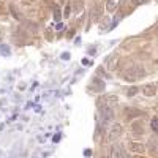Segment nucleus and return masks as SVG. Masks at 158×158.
Listing matches in <instances>:
<instances>
[{
	"label": "nucleus",
	"instance_id": "ddd939ff",
	"mask_svg": "<svg viewBox=\"0 0 158 158\" xmlns=\"http://www.w3.org/2000/svg\"><path fill=\"white\" fill-rule=\"evenodd\" d=\"M117 62H118V57H117V56H112V59H109V60H108L109 70H115V67H117Z\"/></svg>",
	"mask_w": 158,
	"mask_h": 158
},
{
	"label": "nucleus",
	"instance_id": "9d476101",
	"mask_svg": "<svg viewBox=\"0 0 158 158\" xmlns=\"http://www.w3.org/2000/svg\"><path fill=\"white\" fill-rule=\"evenodd\" d=\"M10 11H11V15H13V18H15V19H18V21H22L24 19L22 13L19 11V8L16 5H10Z\"/></svg>",
	"mask_w": 158,
	"mask_h": 158
},
{
	"label": "nucleus",
	"instance_id": "0eeeda50",
	"mask_svg": "<svg viewBox=\"0 0 158 158\" xmlns=\"http://www.w3.org/2000/svg\"><path fill=\"white\" fill-rule=\"evenodd\" d=\"M142 94L146 95V97H153L156 95V87L153 84H146V85H142Z\"/></svg>",
	"mask_w": 158,
	"mask_h": 158
},
{
	"label": "nucleus",
	"instance_id": "f03ea898",
	"mask_svg": "<svg viewBox=\"0 0 158 158\" xmlns=\"http://www.w3.org/2000/svg\"><path fill=\"white\" fill-rule=\"evenodd\" d=\"M98 112H100V117H101L103 122H109V120H112V118H114V111L109 106L98 104Z\"/></svg>",
	"mask_w": 158,
	"mask_h": 158
},
{
	"label": "nucleus",
	"instance_id": "f257e3e1",
	"mask_svg": "<svg viewBox=\"0 0 158 158\" xmlns=\"http://www.w3.org/2000/svg\"><path fill=\"white\" fill-rule=\"evenodd\" d=\"M144 74H146V71H144V68L141 67V65H133V67L127 68L122 73V77L128 82H135V81H138V79L144 77Z\"/></svg>",
	"mask_w": 158,
	"mask_h": 158
},
{
	"label": "nucleus",
	"instance_id": "20e7f679",
	"mask_svg": "<svg viewBox=\"0 0 158 158\" xmlns=\"http://www.w3.org/2000/svg\"><path fill=\"white\" fill-rule=\"evenodd\" d=\"M128 149H130L131 152H135V153H144V152H146V147H144V144L136 142V141H131V142L128 144Z\"/></svg>",
	"mask_w": 158,
	"mask_h": 158
},
{
	"label": "nucleus",
	"instance_id": "6e6552de",
	"mask_svg": "<svg viewBox=\"0 0 158 158\" xmlns=\"http://www.w3.org/2000/svg\"><path fill=\"white\" fill-rule=\"evenodd\" d=\"M125 156V153L122 152L120 147H117V146H112L111 150H109V158H122Z\"/></svg>",
	"mask_w": 158,
	"mask_h": 158
},
{
	"label": "nucleus",
	"instance_id": "f8f14e48",
	"mask_svg": "<svg viewBox=\"0 0 158 158\" xmlns=\"http://www.w3.org/2000/svg\"><path fill=\"white\" fill-rule=\"evenodd\" d=\"M71 6H73V11H74V13H79V11H82L84 2H82V0H73Z\"/></svg>",
	"mask_w": 158,
	"mask_h": 158
},
{
	"label": "nucleus",
	"instance_id": "2eb2a0df",
	"mask_svg": "<svg viewBox=\"0 0 158 158\" xmlns=\"http://www.w3.org/2000/svg\"><path fill=\"white\" fill-rule=\"evenodd\" d=\"M138 90H139L138 87H130V89L127 90V95H128V97H135V95L138 94Z\"/></svg>",
	"mask_w": 158,
	"mask_h": 158
},
{
	"label": "nucleus",
	"instance_id": "dca6fc26",
	"mask_svg": "<svg viewBox=\"0 0 158 158\" xmlns=\"http://www.w3.org/2000/svg\"><path fill=\"white\" fill-rule=\"evenodd\" d=\"M146 2H149V0H131V3H133V5H142Z\"/></svg>",
	"mask_w": 158,
	"mask_h": 158
},
{
	"label": "nucleus",
	"instance_id": "7ed1b4c3",
	"mask_svg": "<svg viewBox=\"0 0 158 158\" xmlns=\"http://www.w3.org/2000/svg\"><path fill=\"white\" fill-rule=\"evenodd\" d=\"M122 133H123V128H122V125H120V123H114V125L111 127V130H109L108 139H109V141H117L118 138L122 136Z\"/></svg>",
	"mask_w": 158,
	"mask_h": 158
},
{
	"label": "nucleus",
	"instance_id": "4468645a",
	"mask_svg": "<svg viewBox=\"0 0 158 158\" xmlns=\"http://www.w3.org/2000/svg\"><path fill=\"white\" fill-rule=\"evenodd\" d=\"M150 127H152V130L155 131V133H158V117H153V118H152Z\"/></svg>",
	"mask_w": 158,
	"mask_h": 158
},
{
	"label": "nucleus",
	"instance_id": "423d86ee",
	"mask_svg": "<svg viewBox=\"0 0 158 158\" xmlns=\"http://www.w3.org/2000/svg\"><path fill=\"white\" fill-rule=\"evenodd\" d=\"M117 97H101L100 98V104H104V106H109V108H112L114 104H117Z\"/></svg>",
	"mask_w": 158,
	"mask_h": 158
},
{
	"label": "nucleus",
	"instance_id": "9b49d317",
	"mask_svg": "<svg viewBox=\"0 0 158 158\" xmlns=\"http://www.w3.org/2000/svg\"><path fill=\"white\" fill-rule=\"evenodd\" d=\"M131 130H133V133L138 135V136H141L144 133V128H142V123L141 122H135L133 125H131Z\"/></svg>",
	"mask_w": 158,
	"mask_h": 158
},
{
	"label": "nucleus",
	"instance_id": "1a4fd4ad",
	"mask_svg": "<svg viewBox=\"0 0 158 158\" xmlns=\"http://www.w3.org/2000/svg\"><path fill=\"white\" fill-rule=\"evenodd\" d=\"M120 2H122V0H108V2H106V10H108L109 13H114V11L118 8Z\"/></svg>",
	"mask_w": 158,
	"mask_h": 158
},
{
	"label": "nucleus",
	"instance_id": "f3484780",
	"mask_svg": "<svg viewBox=\"0 0 158 158\" xmlns=\"http://www.w3.org/2000/svg\"><path fill=\"white\" fill-rule=\"evenodd\" d=\"M5 11H6V6H5V3L2 2V0H0V15H3Z\"/></svg>",
	"mask_w": 158,
	"mask_h": 158
},
{
	"label": "nucleus",
	"instance_id": "39448f33",
	"mask_svg": "<svg viewBox=\"0 0 158 158\" xmlns=\"http://www.w3.org/2000/svg\"><path fill=\"white\" fill-rule=\"evenodd\" d=\"M101 13H103L101 5H95L94 10H92V13H90V19L94 21V22H98V21L101 19Z\"/></svg>",
	"mask_w": 158,
	"mask_h": 158
},
{
	"label": "nucleus",
	"instance_id": "a211bd4d",
	"mask_svg": "<svg viewBox=\"0 0 158 158\" xmlns=\"http://www.w3.org/2000/svg\"><path fill=\"white\" fill-rule=\"evenodd\" d=\"M54 15H56V21H60V13H59V8H56Z\"/></svg>",
	"mask_w": 158,
	"mask_h": 158
}]
</instances>
